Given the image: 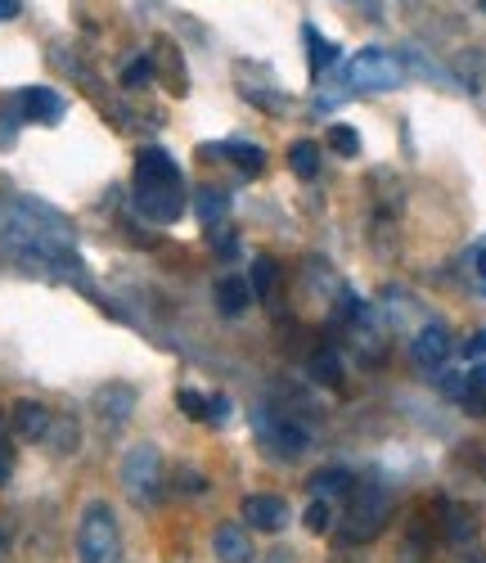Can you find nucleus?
Segmentation results:
<instances>
[{
  "label": "nucleus",
  "mask_w": 486,
  "mask_h": 563,
  "mask_svg": "<svg viewBox=\"0 0 486 563\" xmlns=\"http://www.w3.org/2000/svg\"><path fill=\"white\" fill-rule=\"evenodd\" d=\"M0 249L19 266L51 275V279H81V257L73 244V225L36 199L5 195L0 199Z\"/></svg>",
  "instance_id": "obj_1"
},
{
  "label": "nucleus",
  "mask_w": 486,
  "mask_h": 563,
  "mask_svg": "<svg viewBox=\"0 0 486 563\" xmlns=\"http://www.w3.org/2000/svg\"><path fill=\"white\" fill-rule=\"evenodd\" d=\"M343 505V545H369L393 519V496L378 483H356Z\"/></svg>",
  "instance_id": "obj_2"
},
{
  "label": "nucleus",
  "mask_w": 486,
  "mask_h": 563,
  "mask_svg": "<svg viewBox=\"0 0 486 563\" xmlns=\"http://www.w3.org/2000/svg\"><path fill=\"white\" fill-rule=\"evenodd\" d=\"M122 559V528L104 500H90L77 523V563H118Z\"/></svg>",
  "instance_id": "obj_3"
},
{
  "label": "nucleus",
  "mask_w": 486,
  "mask_h": 563,
  "mask_svg": "<svg viewBox=\"0 0 486 563\" xmlns=\"http://www.w3.org/2000/svg\"><path fill=\"white\" fill-rule=\"evenodd\" d=\"M118 483H122V492H126L131 505L154 509L158 496H163V455H158V446L135 442L122 455V464H118Z\"/></svg>",
  "instance_id": "obj_4"
},
{
  "label": "nucleus",
  "mask_w": 486,
  "mask_h": 563,
  "mask_svg": "<svg viewBox=\"0 0 486 563\" xmlns=\"http://www.w3.org/2000/svg\"><path fill=\"white\" fill-rule=\"evenodd\" d=\"M64 113H68V104H64L59 90H51V86H23V90H14V96H10L5 104H0V131L10 126V135H14V126H19V122L59 126V122H64Z\"/></svg>",
  "instance_id": "obj_5"
},
{
  "label": "nucleus",
  "mask_w": 486,
  "mask_h": 563,
  "mask_svg": "<svg viewBox=\"0 0 486 563\" xmlns=\"http://www.w3.org/2000/svg\"><path fill=\"white\" fill-rule=\"evenodd\" d=\"M406 77H410V68L397 51H378V45H369V51L352 55V64L343 73V86L347 90H397V86H406Z\"/></svg>",
  "instance_id": "obj_6"
},
{
  "label": "nucleus",
  "mask_w": 486,
  "mask_h": 563,
  "mask_svg": "<svg viewBox=\"0 0 486 563\" xmlns=\"http://www.w3.org/2000/svg\"><path fill=\"white\" fill-rule=\"evenodd\" d=\"M135 212L144 217V221H154V225H172V221H180V212H185V185L176 180V185H135Z\"/></svg>",
  "instance_id": "obj_7"
},
{
  "label": "nucleus",
  "mask_w": 486,
  "mask_h": 563,
  "mask_svg": "<svg viewBox=\"0 0 486 563\" xmlns=\"http://www.w3.org/2000/svg\"><path fill=\"white\" fill-rule=\"evenodd\" d=\"M243 523H248L253 532H284L288 528V500L275 496V492H253L248 500H243Z\"/></svg>",
  "instance_id": "obj_8"
},
{
  "label": "nucleus",
  "mask_w": 486,
  "mask_h": 563,
  "mask_svg": "<svg viewBox=\"0 0 486 563\" xmlns=\"http://www.w3.org/2000/svg\"><path fill=\"white\" fill-rule=\"evenodd\" d=\"M95 415H100V424L109 433H118L135 415V388L131 384H104L100 393H95Z\"/></svg>",
  "instance_id": "obj_9"
},
{
  "label": "nucleus",
  "mask_w": 486,
  "mask_h": 563,
  "mask_svg": "<svg viewBox=\"0 0 486 563\" xmlns=\"http://www.w3.org/2000/svg\"><path fill=\"white\" fill-rule=\"evenodd\" d=\"M10 424H14V438H23V442H45V438H51V424H55V415L45 410L41 401L23 397V401L14 406V415H10Z\"/></svg>",
  "instance_id": "obj_10"
},
{
  "label": "nucleus",
  "mask_w": 486,
  "mask_h": 563,
  "mask_svg": "<svg viewBox=\"0 0 486 563\" xmlns=\"http://www.w3.org/2000/svg\"><path fill=\"white\" fill-rule=\"evenodd\" d=\"M176 180H180V167L167 150L150 145L135 154V185H176Z\"/></svg>",
  "instance_id": "obj_11"
},
{
  "label": "nucleus",
  "mask_w": 486,
  "mask_h": 563,
  "mask_svg": "<svg viewBox=\"0 0 486 563\" xmlns=\"http://www.w3.org/2000/svg\"><path fill=\"white\" fill-rule=\"evenodd\" d=\"M451 352H455V339H451L446 324H423L419 339H415V361L423 369H437V365L451 361Z\"/></svg>",
  "instance_id": "obj_12"
},
{
  "label": "nucleus",
  "mask_w": 486,
  "mask_h": 563,
  "mask_svg": "<svg viewBox=\"0 0 486 563\" xmlns=\"http://www.w3.org/2000/svg\"><path fill=\"white\" fill-rule=\"evenodd\" d=\"M212 550H217L221 563H253V559H257L248 528H239V523H221V528L212 532Z\"/></svg>",
  "instance_id": "obj_13"
},
{
  "label": "nucleus",
  "mask_w": 486,
  "mask_h": 563,
  "mask_svg": "<svg viewBox=\"0 0 486 563\" xmlns=\"http://www.w3.org/2000/svg\"><path fill=\"white\" fill-rule=\"evenodd\" d=\"M208 158H230L243 176H262L266 172V154L262 145H253V140H234V145H203Z\"/></svg>",
  "instance_id": "obj_14"
},
{
  "label": "nucleus",
  "mask_w": 486,
  "mask_h": 563,
  "mask_svg": "<svg viewBox=\"0 0 486 563\" xmlns=\"http://www.w3.org/2000/svg\"><path fill=\"white\" fill-rule=\"evenodd\" d=\"M194 217H199V225L212 234L221 225H230V195L217 190V185H203L199 195H194Z\"/></svg>",
  "instance_id": "obj_15"
},
{
  "label": "nucleus",
  "mask_w": 486,
  "mask_h": 563,
  "mask_svg": "<svg viewBox=\"0 0 486 563\" xmlns=\"http://www.w3.org/2000/svg\"><path fill=\"white\" fill-rule=\"evenodd\" d=\"M248 307H253V285H248L243 275H225L221 285H217V311H221L225 320H239Z\"/></svg>",
  "instance_id": "obj_16"
},
{
  "label": "nucleus",
  "mask_w": 486,
  "mask_h": 563,
  "mask_svg": "<svg viewBox=\"0 0 486 563\" xmlns=\"http://www.w3.org/2000/svg\"><path fill=\"white\" fill-rule=\"evenodd\" d=\"M266 446H270L275 455H284V460H294V455H302V446H307V429L294 424V419L275 415V429L266 433Z\"/></svg>",
  "instance_id": "obj_17"
},
{
  "label": "nucleus",
  "mask_w": 486,
  "mask_h": 563,
  "mask_svg": "<svg viewBox=\"0 0 486 563\" xmlns=\"http://www.w3.org/2000/svg\"><path fill=\"white\" fill-rule=\"evenodd\" d=\"M455 77H460V86L468 90L473 100L486 104V55H482V51H464V55L455 59Z\"/></svg>",
  "instance_id": "obj_18"
},
{
  "label": "nucleus",
  "mask_w": 486,
  "mask_h": 563,
  "mask_svg": "<svg viewBox=\"0 0 486 563\" xmlns=\"http://www.w3.org/2000/svg\"><path fill=\"white\" fill-rule=\"evenodd\" d=\"M356 483H361V478L352 474V468H320V474L311 478V492H316V496H329V500L338 505V500L352 496Z\"/></svg>",
  "instance_id": "obj_19"
},
{
  "label": "nucleus",
  "mask_w": 486,
  "mask_h": 563,
  "mask_svg": "<svg viewBox=\"0 0 486 563\" xmlns=\"http://www.w3.org/2000/svg\"><path fill=\"white\" fill-rule=\"evenodd\" d=\"M311 379L320 384V388H343V361H338V352L333 347H320L316 356H311Z\"/></svg>",
  "instance_id": "obj_20"
},
{
  "label": "nucleus",
  "mask_w": 486,
  "mask_h": 563,
  "mask_svg": "<svg viewBox=\"0 0 486 563\" xmlns=\"http://www.w3.org/2000/svg\"><path fill=\"white\" fill-rule=\"evenodd\" d=\"M288 167H294L298 180L320 176V145L316 140H294V150H288Z\"/></svg>",
  "instance_id": "obj_21"
},
{
  "label": "nucleus",
  "mask_w": 486,
  "mask_h": 563,
  "mask_svg": "<svg viewBox=\"0 0 486 563\" xmlns=\"http://www.w3.org/2000/svg\"><path fill=\"white\" fill-rule=\"evenodd\" d=\"M302 41H307V64H311V73H324L329 64H338V45H333V41H324L311 23L302 27Z\"/></svg>",
  "instance_id": "obj_22"
},
{
  "label": "nucleus",
  "mask_w": 486,
  "mask_h": 563,
  "mask_svg": "<svg viewBox=\"0 0 486 563\" xmlns=\"http://www.w3.org/2000/svg\"><path fill=\"white\" fill-rule=\"evenodd\" d=\"M45 442H51L55 455H73V451L81 446V438H77V419H73V415H59L55 424H51V438H45Z\"/></svg>",
  "instance_id": "obj_23"
},
{
  "label": "nucleus",
  "mask_w": 486,
  "mask_h": 563,
  "mask_svg": "<svg viewBox=\"0 0 486 563\" xmlns=\"http://www.w3.org/2000/svg\"><path fill=\"white\" fill-rule=\"evenodd\" d=\"M324 145H329L333 154H343V158H356V154H361V131L347 126V122H333L329 135H324Z\"/></svg>",
  "instance_id": "obj_24"
},
{
  "label": "nucleus",
  "mask_w": 486,
  "mask_h": 563,
  "mask_svg": "<svg viewBox=\"0 0 486 563\" xmlns=\"http://www.w3.org/2000/svg\"><path fill=\"white\" fill-rule=\"evenodd\" d=\"M302 523H307V532H311V537L329 532V523H333V500L311 492V505H307V514H302Z\"/></svg>",
  "instance_id": "obj_25"
},
{
  "label": "nucleus",
  "mask_w": 486,
  "mask_h": 563,
  "mask_svg": "<svg viewBox=\"0 0 486 563\" xmlns=\"http://www.w3.org/2000/svg\"><path fill=\"white\" fill-rule=\"evenodd\" d=\"M126 90H140V86H150L154 81V59L150 55H135V59H126L122 64V77H118Z\"/></svg>",
  "instance_id": "obj_26"
},
{
  "label": "nucleus",
  "mask_w": 486,
  "mask_h": 563,
  "mask_svg": "<svg viewBox=\"0 0 486 563\" xmlns=\"http://www.w3.org/2000/svg\"><path fill=\"white\" fill-rule=\"evenodd\" d=\"M248 285H253V298H270V289H275V266H270V257H257V262H253Z\"/></svg>",
  "instance_id": "obj_27"
},
{
  "label": "nucleus",
  "mask_w": 486,
  "mask_h": 563,
  "mask_svg": "<svg viewBox=\"0 0 486 563\" xmlns=\"http://www.w3.org/2000/svg\"><path fill=\"white\" fill-rule=\"evenodd\" d=\"M176 401H180V415H189V419H208V397H203V393L180 388Z\"/></svg>",
  "instance_id": "obj_28"
},
{
  "label": "nucleus",
  "mask_w": 486,
  "mask_h": 563,
  "mask_svg": "<svg viewBox=\"0 0 486 563\" xmlns=\"http://www.w3.org/2000/svg\"><path fill=\"white\" fill-rule=\"evenodd\" d=\"M212 249H217V253H221V257L230 262V257L239 253V234H234L230 225H221V230H212Z\"/></svg>",
  "instance_id": "obj_29"
},
{
  "label": "nucleus",
  "mask_w": 486,
  "mask_h": 563,
  "mask_svg": "<svg viewBox=\"0 0 486 563\" xmlns=\"http://www.w3.org/2000/svg\"><path fill=\"white\" fill-rule=\"evenodd\" d=\"M10 478H14V442L0 433V487H5Z\"/></svg>",
  "instance_id": "obj_30"
},
{
  "label": "nucleus",
  "mask_w": 486,
  "mask_h": 563,
  "mask_svg": "<svg viewBox=\"0 0 486 563\" xmlns=\"http://www.w3.org/2000/svg\"><path fill=\"white\" fill-rule=\"evenodd\" d=\"M468 388H473V393H486V361L468 369Z\"/></svg>",
  "instance_id": "obj_31"
},
{
  "label": "nucleus",
  "mask_w": 486,
  "mask_h": 563,
  "mask_svg": "<svg viewBox=\"0 0 486 563\" xmlns=\"http://www.w3.org/2000/svg\"><path fill=\"white\" fill-rule=\"evenodd\" d=\"M23 14V0H0V23H10Z\"/></svg>",
  "instance_id": "obj_32"
},
{
  "label": "nucleus",
  "mask_w": 486,
  "mask_h": 563,
  "mask_svg": "<svg viewBox=\"0 0 486 563\" xmlns=\"http://www.w3.org/2000/svg\"><path fill=\"white\" fill-rule=\"evenodd\" d=\"M180 487H185V492H208V478H199V474H194V468H185Z\"/></svg>",
  "instance_id": "obj_33"
},
{
  "label": "nucleus",
  "mask_w": 486,
  "mask_h": 563,
  "mask_svg": "<svg viewBox=\"0 0 486 563\" xmlns=\"http://www.w3.org/2000/svg\"><path fill=\"white\" fill-rule=\"evenodd\" d=\"M464 352H468V356H486V324H482V330L468 339V347H464Z\"/></svg>",
  "instance_id": "obj_34"
},
{
  "label": "nucleus",
  "mask_w": 486,
  "mask_h": 563,
  "mask_svg": "<svg viewBox=\"0 0 486 563\" xmlns=\"http://www.w3.org/2000/svg\"><path fill=\"white\" fill-rule=\"evenodd\" d=\"M266 563H298V559H294V554H288V550H275V554H270Z\"/></svg>",
  "instance_id": "obj_35"
},
{
  "label": "nucleus",
  "mask_w": 486,
  "mask_h": 563,
  "mask_svg": "<svg viewBox=\"0 0 486 563\" xmlns=\"http://www.w3.org/2000/svg\"><path fill=\"white\" fill-rule=\"evenodd\" d=\"M473 266H477V275H482V285H486V249L473 257Z\"/></svg>",
  "instance_id": "obj_36"
},
{
  "label": "nucleus",
  "mask_w": 486,
  "mask_h": 563,
  "mask_svg": "<svg viewBox=\"0 0 486 563\" xmlns=\"http://www.w3.org/2000/svg\"><path fill=\"white\" fill-rule=\"evenodd\" d=\"M10 554V528H0V559Z\"/></svg>",
  "instance_id": "obj_37"
},
{
  "label": "nucleus",
  "mask_w": 486,
  "mask_h": 563,
  "mask_svg": "<svg viewBox=\"0 0 486 563\" xmlns=\"http://www.w3.org/2000/svg\"><path fill=\"white\" fill-rule=\"evenodd\" d=\"M0 433H5V415H0Z\"/></svg>",
  "instance_id": "obj_38"
},
{
  "label": "nucleus",
  "mask_w": 486,
  "mask_h": 563,
  "mask_svg": "<svg viewBox=\"0 0 486 563\" xmlns=\"http://www.w3.org/2000/svg\"><path fill=\"white\" fill-rule=\"evenodd\" d=\"M468 563H486V559H468Z\"/></svg>",
  "instance_id": "obj_39"
},
{
  "label": "nucleus",
  "mask_w": 486,
  "mask_h": 563,
  "mask_svg": "<svg viewBox=\"0 0 486 563\" xmlns=\"http://www.w3.org/2000/svg\"><path fill=\"white\" fill-rule=\"evenodd\" d=\"M477 5H482V10H486V0H477Z\"/></svg>",
  "instance_id": "obj_40"
}]
</instances>
